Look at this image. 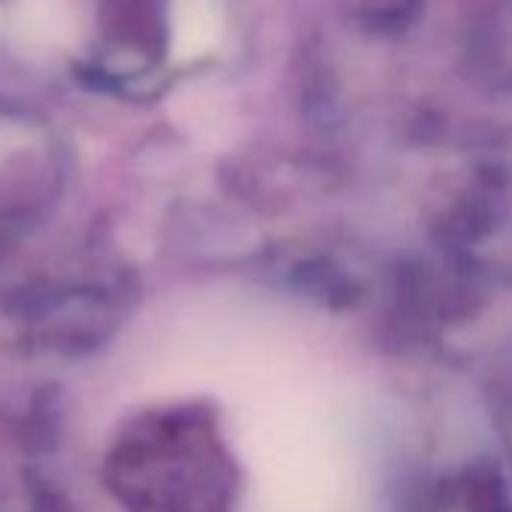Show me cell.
<instances>
[{"mask_svg": "<svg viewBox=\"0 0 512 512\" xmlns=\"http://www.w3.org/2000/svg\"><path fill=\"white\" fill-rule=\"evenodd\" d=\"M223 34L220 0H169V52L175 61L208 55Z\"/></svg>", "mask_w": 512, "mask_h": 512, "instance_id": "7a4b0ae2", "label": "cell"}, {"mask_svg": "<svg viewBox=\"0 0 512 512\" xmlns=\"http://www.w3.org/2000/svg\"><path fill=\"white\" fill-rule=\"evenodd\" d=\"M13 37L28 52H61L79 40V13L70 0H22L13 13Z\"/></svg>", "mask_w": 512, "mask_h": 512, "instance_id": "6da1fadb", "label": "cell"}]
</instances>
